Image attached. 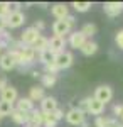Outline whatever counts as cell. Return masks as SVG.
Instances as JSON below:
<instances>
[{
  "label": "cell",
  "mask_w": 123,
  "mask_h": 127,
  "mask_svg": "<svg viewBox=\"0 0 123 127\" xmlns=\"http://www.w3.org/2000/svg\"><path fill=\"white\" fill-rule=\"evenodd\" d=\"M24 22H25L24 14H22L20 10H12L10 15L7 17V27H10V29H17V27H20V26L24 24Z\"/></svg>",
  "instance_id": "277c9868"
},
{
  "label": "cell",
  "mask_w": 123,
  "mask_h": 127,
  "mask_svg": "<svg viewBox=\"0 0 123 127\" xmlns=\"http://www.w3.org/2000/svg\"><path fill=\"white\" fill-rule=\"evenodd\" d=\"M29 98L32 100V102H41L42 98H44V88L42 87H32L30 88V93H29Z\"/></svg>",
  "instance_id": "7402d4cb"
},
{
  "label": "cell",
  "mask_w": 123,
  "mask_h": 127,
  "mask_svg": "<svg viewBox=\"0 0 123 127\" xmlns=\"http://www.w3.org/2000/svg\"><path fill=\"white\" fill-rule=\"evenodd\" d=\"M52 117H54V119H56V120H57V122H59L61 119H64V112H62L61 108H56V110L52 112Z\"/></svg>",
  "instance_id": "d6a6232c"
},
{
  "label": "cell",
  "mask_w": 123,
  "mask_h": 127,
  "mask_svg": "<svg viewBox=\"0 0 123 127\" xmlns=\"http://www.w3.org/2000/svg\"><path fill=\"white\" fill-rule=\"evenodd\" d=\"M103 10L106 15L110 17H116L118 14L123 12V2H106L103 5Z\"/></svg>",
  "instance_id": "9c48e42d"
},
{
  "label": "cell",
  "mask_w": 123,
  "mask_h": 127,
  "mask_svg": "<svg viewBox=\"0 0 123 127\" xmlns=\"http://www.w3.org/2000/svg\"><path fill=\"white\" fill-rule=\"evenodd\" d=\"M66 37H59V36H52L49 39V49L54 53V54H59L64 51V46H66Z\"/></svg>",
  "instance_id": "30bf717a"
},
{
  "label": "cell",
  "mask_w": 123,
  "mask_h": 127,
  "mask_svg": "<svg viewBox=\"0 0 123 127\" xmlns=\"http://www.w3.org/2000/svg\"><path fill=\"white\" fill-rule=\"evenodd\" d=\"M66 20H67V24H69L71 27L74 26V22H76V20H74V17H73V15H67V17H66Z\"/></svg>",
  "instance_id": "f35d334b"
},
{
  "label": "cell",
  "mask_w": 123,
  "mask_h": 127,
  "mask_svg": "<svg viewBox=\"0 0 123 127\" xmlns=\"http://www.w3.org/2000/svg\"><path fill=\"white\" fill-rule=\"evenodd\" d=\"M0 119H2V117H0Z\"/></svg>",
  "instance_id": "ee69618b"
},
{
  "label": "cell",
  "mask_w": 123,
  "mask_h": 127,
  "mask_svg": "<svg viewBox=\"0 0 123 127\" xmlns=\"http://www.w3.org/2000/svg\"><path fill=\"white\" fill-rule=\"evenodd\" d=\"M27 127H36V126H27Z\"/></svg>",
  "instance_id": "b9f144b4"
},
{
  "label": "cell",
  "mask_w": 123,
  "mask_h": 127,
  "mask_svg": "<svg viewBox=\"0 0 123 127\" xmlns=\"http://www.w3.org/2000/svg\"><path fill=\"white\" fill-rule=\"evenodd\" d=\"M73 61H74L73 54H71L69 51H62V53L56 54V61H54V63H56V66L59 69H66L73 64Z\"/></svg>",
  "instance_id": "3957f363"
},
{
  "label": "cell",
  "mask_w": 123,
  "mask_h": 127,
  "mask_svg": "<svg viewBox=\"0 0 123 127\" xmlns=\"http://www.w3.org/2000/svg\"><path fill=\"white\" fill-rule=\"evenodd\" d=\"M57 126V120L52 117V114H44V124L42 127H56Z\"/></svg>",
  "instance_id": "f1b7e54d"
},
{
  "label": "cell",
  "mask_w": 123,
  "mask_h": 127,
  "mask_svg": "<svg viewBox=\"0 0 123 127\" xmlns=\"http://www.w3.org/2000/svg\"><path fill=\"white\" fill-rule=\"evenodd\" d=\"M86 41H88V39L84 37V34H83L81 31H76V32H73V34L69 36V41H67V42H69V46H71V48L81 49Z\"/></svg>",
  "instance_id": "7c38bea8"
},
{
  "label": "cell",
  "mask_w": 123,
  "mask_h": 127,
  "mask_svg": "<svg viewBox=\"0 0 123 127\" xmlns=\"http://www.w3.org/2000/svg\"><path fill=\"white\" fill-rule=\"evenodd\" d=\"M39 59H41V63L46 66V64H51V63H54V61H56V54H54L51 49H46L44 53H41V54H39Z\"/></svg>",
  "instance_id": "44dd1931"
},
{
  "label": "cell",
  "mask_w": 123,
  "mask_h": 127,
  "mask_svg": "<svg viewBox=\"0 0 123 127\" xmlns=\"http://www.w3.org/2000/svg\"><path fill=\"white\" fill-rule=\"evenodd\" d=\"M0 100L2 102H9V103H15L19 100V93H17V88L14 87H7L5 90L0 92Z\"/></svg>",
  "instance_id": "8fae6325"
},
{
  "label": "cell",
  "mask_w": 123,
  "mask_h": 127,
  "mask_svg": "<svg viewBox=\"0 0 123 127\" xmlns=\"http://www.w3.org/2000/svg\"><path fill=\"white\" fill-rule=\"evenodd\" d=\"M34 27H36V29L39 31V32H41V31L44 29V27H46V24H44V22H42V20H37V22H36V26H34Z\"/></svg>",
  "instance_id": "d590c367"
},
{
  "label": "cell",
  "mask_w": 123,
  "mask_h": 127,
  "mask_svg": "<svg viewBox=\"0 0 123 127\" xmlns=\"http://www.w3.org/2000/svg\"><path fill=\"white\" fill-rule=\"evenodd\" d=\"M120 119H122V120H123V115H122V117H120Z\"/></svg>",
  "instance_id": "7bdbcfd3"
},
{
  "label": "cell",
  "mask_w": 123,
  "mask_h": 127,
  "mask_svg": "<svg viewBox=\"0 0 123 127\" xmlns=\"http://www.w3.org/2000/svg\"><path fill=\"white\" fill-rule=\"evenodd\" d=\"M84 119H86V115L78 107H76V108H71V110L66 114V120L71 124V126H81V124L84 122Z\"/></svg>",
  "instance_id": "5b68a950"
},
{
  "label": "cell",
  "mask_w": 123,
  "mask_h": 127,
  "mask_svg": "<svg viewBox=\"0 0 123 127\" xmlns=\"http://www.w3.org/2000/svg\"><path fill=\"white\" fill-rule=\"evenodd\" d=\"M32 48L36 49V53L41 54V53H44L46 49H49V39H47V37H44V36H41V37L34 42V46H32Z\"/></svg>",
  "instance_id": "ffe728a7"
},
{
  "label": "cell",
  "mask_w": 123,
  "mask_h": 127,
  "mask_svg": "<svg viewBox=\"0 0 123 127\" xmlns=\"http://www.w3.org/2000/svg\"><path fill=\"white\" fill-rule=\"evenodd\" d=\"M95 98L106 105V103L113 98V90H111V87H108V85H100V87L95 90Z\"/></svg>",
  "instance_id": "7a4b0ae2"
},
{
  "label": "cell",
  "mask_w": 123,
  "mask_h": 127,
  "mask_svg": "<svg viewBox=\"0 0 123 127\" xmlns=\"http://www.w3.org/2000/svg\"><path fill=\"white\" fill-rule=\"evenodd\" d=\"M108 127H123V124H120L118 120H115V119H111V122H110V126Z\"/></svg>",
  "instance_id": "74e56055"
},
{
  "label": "cell",
  "mask_w": 123,
  "mask_h": 127,
  "mask_svg": "<svg viewBox=\"0 0 123 127\" xmlns=\"http://www.w3.org/2000/svg\"><path fill=\"white\" fill-rule=\"evenodd\" d=\"M73 7L78 12H88L91 9V2H73Z\"/></svg>",
  "instance_id": "484cf974"
},
{
  "label": "cell",
  "mask_w": 123,
  "mask_h": 127,
  "mask_svg": "<svg viewBox=\"0 0 123 127\" xmlns=\"http://www.w3.org/2000/svg\"><path fill=\"white\" fill-rule=\"evenodd\" d=\"M115 41H116V46H118L120 49H123V29L116 32V37H115Z\"/></svg>",
  "instance_id": "4dcf8cb0"
},
{
  "label": "cell",
  "mask_w": 123,
  "mask_h": 127,
  "mask_svg": "<svg viewBox=\"0 0 123 127\" xmlns=\"http://www.w3.org/2000/svg\"><path fill=\"white\" fill-rule=\"evenodd\" d=\"M57 107V100L54 97H44L41 100V110L44 112V114H52Z\"/></svg>",
  "instance_id": "4fadbf2b"
},
{
  "label": "cell",
  "mask_w": 123,
  "mask_h": 127,
  "mask_svg": "<svg viewBox=\"0 0 123 127\" xmlns=\"http://www.w3.org/2000/svg\"><path fill=\"white\" fill-rule=\"evenodd\" d=\"M56 81H57V76L56 75H42L41 76V83H42V88H51V87H54L56 85Z\"/></svg>",
  "instance_id": "603a6c76"
},
{
  "label": "cell",
  "mask_w": 123,
  "mask_h": 127,
  "mask_svg": "<svg viewBox=\"0 0 123 127\" xmlns=\"http://www.w3.org/2000/svg\"><path fill=\"white\" fill-rule=\"evenodd\" d=\"M17 110L20 112H25V114H30L34 110V102L30 100L29 97H22L17 100Z\"/></svg>",
  "instance_id": "2e32d148"
},
{
  "label": "cell",
  "mask_w": 123,
  "mask_h": 127,
  "mask_svg": "<svg viewBox=\"0 0 123 127\" xmlns=\"http://www.w3.org/2000/svg\"><path fill=\"white\" fill-rule=\"evenodd\" d=\"M7 27V19L5 17H0V32H3Z\"/></svg>",
  "instance_id": "e575fe53"
},
{
  "label": "cell",
  "mask_w": 123,
  "mask_h": 127,
  "mask_svg": "<svg viewBox=\"0 0 123 127\" xmlns=\"http://www.w3.org/2000/svg\"><path fill=\"white\" fill-rule=\"evenodd\" d=\"M79 110L83 112V114H88V98H83L81 102H79Z\"/></svg>",
  "instance_id": "1f68e13d"
},
{
  "label": "cell",
  "mask_w": 123,
  "mask_h": 127,
  "mask_svg": "<svg viewBox=\"0 0 123 127\" xmlns=\"http://www.w3.org/2000/svg\"><path fill=\"white\" fill-rule=\"evenodd\" d=\"M69 31H71V26L67 24V20H56L54 24H52V32H54V36H59V37H66V34H69Z\"/></svg>",
  "instance_id": "ba28073f"
},
{
  "label": "cell",
  "mask_w": 123,
  "mask_h": 127,
  "mask_svg": "<svg viewBox=\"0 0 123 127\" xmlns=\"http://www.w3.org/2000/svg\"><path fill=\"white\" fill-rule=\"evenodd\" d=\"M81 32L84 34L86 39H91V37H93V36L96 34V26L93 24V22H88V24H84V26H83Z\"/></svg>",
  "instance_id": "cb8c5ba5"
},
{
  "label": "cell",
  "mask_w": 123,
  "mask_h": 127,
  "mask_svg": "<svg viewBox=\"0 0 123 127\" xmlns=\"http://www.w3.org/2000/svg\"><path fill=\"white\" fill-rule=\"evenodd\" d=\"M113 114L118 115V117H122L123 115V105H115L113 107Z\"/></svg>",
  "instance_id": "836d02e7"
},
{
  "label": "cell",
  "mask_w": 123,
  "mask_h": 127,
  "mask_svg": "<svg viewBox=\"0 0 123 127\" xmlns=\"http://www.w3.org/2000/svg\"><path fill=\"white\" fill-rule=\"evenodd\" d=\"M39 37H41V32L36 27H27V29L22 32V36H20V42L24 46H34V42Z\"/></svg>",
  "instance_id": "6da1fadb"
},
{
  "label": "cell",
  "mask_w": 123,
  "mask_h": 127,
  "mask_svg": "<svg viewBox=\"0 0 123 127\" xmlns=\"http://www.w3.org/2000/svg\"><path fill=\"white\" fill-rule=\"evenodd\" d=\"M10 119L15 122V124H20V126H24V124H29V120H30V115L25 114V112H20L17 108H14V112L10 114Z\"/></svg>",
  "instance_id": "e0dca14e"
},
{
  "label": "cell",
  "mask_w": 123,
  "mask_h": 127,
  "mask_svg": "<svg viewBox=\"0 0 123 127\" xmlns=\"http://www.w3.org/2000/svg\"><path fill=\"white\" fill-rule=\"evenodd\" d=\"M7 87H9V85H7V80H5V78H0V92H2V90H5Z\"/></svg>",
  "instance_id": "8d00e7d4"
},
{
  "label": "cell",
  "mask_w": 123,
  "mask_h": 127,
  "mask_svg": "<svg viewBox=\"0 0 123 127\" xmlns=\"http://www.w3.org/2000/svg\"><path fill=\"white\" fill-rule=\"evenodd\" d=\"M12 112H14V103L2 102V100H0V117H7Z\"/></svg>",
  "instance_id": "d4e9b609"
},
{
  "label": "cell",
  "mask_w": 123,
  "mask_h": 127,
  "mask_svg": "<svg viewBox=\"0 0 123 127\" xmlns=\"http://www.w3.org/2000/svg\"><path fill=\"white\" fill-rule=\"evenodd\" d=\"M103 112H104V103H101L100 100H96L95 97H88V114L98 117Z\"/></svg>",
  "instance_id": "52a82bcc"
},
{
  "label": "cell",
  "mask_w": 123,
  "mask_h": 127,
  "mask_svg": "<svg viewBox=\"0 0 123 127\" xmlns=\"http://www.w3.org/2000/svg\"><path fill=\"white\" fill-rule=\"evenodd\" d=\"M79 127H88V122H86V120H84V122H83V124H81V126H79Z\"/></svg>",
  "instance_id": "ab89813d"
},
{
  "label": "cell",
  "mask_w": 123,
  "mask_h": 127,
  "mask_svg": "<svg viewBox=\"0 0 123 127\" xmlns=\"http://www.w3.org/2000/svg\"><path fill=\"white\" fill-rule=\"evenodd\" d=\"M0 56H2V46H0Z\"/></svg>",
  "instance_id": "60d3db41"
},
{
  "label": "cell",
  "mask_w": 123,
  "mask_h": 127,
  "mask_svg": "<svg viewBox=\"0 0 123 127\" xmlns=\"http://www.w3.org/2000/svg\"><path fill=\"white\" fill-rule=\"evenodd\" d=\"M19 53H20V64H24V66L30 64L36 58V49L32 46H22L19 49Z\"/></svg>",
  "instance_id": "8992f818"
},
{
  "label": "cell",
  "mask_w": 123,
  "mask_h": 127,
  "mask_svg": "<svg viewBox=\"0 0 123 127\" xmlns=\"http://www.w3.org/2000/svg\"><path fill=\"white\" fill-rule=\"evenodd\" d=\"M44 69H46V73H47V75H57V71H59V68L56 66V63L46 64V66H44Z\"/></svg>",
  "instance_id": "f546056e"
},
{
  "label": "cell",
  "mask_w": 123,
  "mask_h": 127,
  "mask_svg": "<svg viewBox=\"0 0 123 127\" xmlns=\"http://www.w3.org/2000/svg\"><path fill=\"white\" fill-rule=\"evenodd\" d=\"M51 12H52V15L56 17V20H64L67 15H69L67 5H64V3H56V5H52V7H51Z\"/></svg>",
  "instance_id": "9a60e30c"
},
{
  "label": "cell",
  "mask_w": 123,
  "mask_h": 127,
  "mask_svg": "<svg viewBox=\"0 0 123 127\" xmlns=\"http://www.w3.org/2000/svg\"><path fill=\"white\" fill-rule=\"evenodd\" d=\"M15 66H17V63H15L14 56L10 54V51L0 56V68H2V69H5V71H10V69H14Z\"/></svg>",
  "instance_id": "5bb4252c"
},
{
  "label": "cell",
  "mask_w": 123,
  "mask_h": 127,
  "mask_svg": "<svg viewBox=\"0 0 123 127\" xmlns=\"http://www.w3.org/2000/svg\"><path fill=\"white\" fill-rule=\"evenodd\" d=\"M110 122H111V119H110V117L98 115V117L95 119V127H108V126H110Z\"/></svg>",
  "instance_id": "4316f807"
},
{
  "label": "cell",
  "mask_w": 123,
  "mask_h": 127,
  "mask_svg": "<svg viewBox=\"0 0 123 127\" xmlns=\"http://www.w3.org/2000/svg\"><path fill=\"white\" fill-rule=\"evenodd\" d=\"M29 115H30V120H29V124H30V126L42 127V124H44V112H42V110L34 108V110H32Z\"/></svg>",
  "instance_id": "ac0fdd59"
},
{
  "label": "cell",
  "mask_w": 123,
  "mask_h": 127,
  "mask_svg": "<svg viewBox=\"0 0 123 127\" xmlns=\"http://www.w3.org/2000/svg\"><path fill=\"white\" fill-rule=\"evenodd\" d=\"M79 51H81V53H83L84 56H91V54H95L96 51H98V44H96L95 41L88 39L84 44H83V48L79 49Z\"/></svg>",
  "instance_id": "d6986e66"
},
{
  "label": "cell",
  "mask_w": 123,
  "mask_h": 127,
  "mask_svg": "<svg viewBox=\"0 0 123 127\" xmlns=\"http://www.w3.org/2000/svg\"><path fill=\"white\" fill-rule=\"evenodd\" d=\"M10 7H12V5H10L9 2H0V17H5V19H7L10 15V12H12Z\"/></svg>",
  "instance_id": "83f0119b"
}]
</instances>
